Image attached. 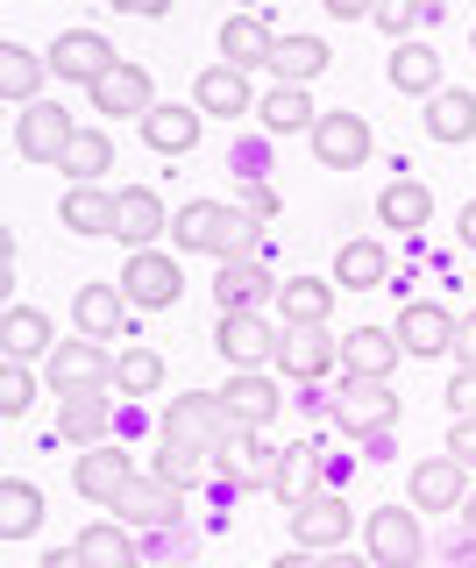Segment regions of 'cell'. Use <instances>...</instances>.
<instances>
[{
  "mask_svg": "<svg viewBox=\"0 0 476 568\" xmlns=\"http://www.w3.org/2000/svg\"><path fill=\"white\" fill-rule=\"evenodd\" d=\"M171 242L185 248V256H221V263H242L256 256L263 242V221L250 206H221V200H185L171 213Z\"/></svg>",
  "mask_w": 476,
  "mask_h": 568,
  "instance_id": "obj_1",
  "label": "cell"
},
{
  "mask_svg": "<svg viewBox=\"0 0 476 568\" xmlns=\"http://www.w3.org/2000/svg\"><path fill=\"white\" fill-rule=\"evenodd\" d=\"M235 434H242V419L227 413L221 390H185V398L164 405V448H179V455H192V462L221 455Z\"/></svg>",
  "mask_w": 476,
  "mask_h": 568,
  "instance_id": "obj_2",
  "label": "cell"
},
{
  "mask_svg": "<svg viewBox=\"0 0 476 568\" xmlns=\"http://www.w3.org/2000/svg\"><path fill=\"white\" fill-rule=\"evenodd\" d=\"M363 547L377 568H419V555H427V540H419V511L413 505H377L363 519Z\"/></svg>",
  "mask_w": 476,
  "mask_h": 568,
  "instance_id": "obj_3",
  "label": "cell"
},
{
  "mask_svg": "<svg viewBox=\"0 0 476 568\" xmlns=\"http://www.w3.org/2000/svg\"><path fill=\"white\" fill-rule=\"evenodd\" d=\"M121 292H129V306H143V313H164V306H179V292H185V271H179V256H164V248H129V271H121Z\"/></svg>",
  "mask_w": 476,
  "mask_h": 568,
  "instance_id": "obj_4",
  "label": "cell"
},
{
  "mask_svg": "<svg viewBox=\"0 0 476 568\" xmlns=\"http://www.w3.org/2000/svg\"><path fill=\"white\" fill-rule=\"evenodd\" d=\"M72 106H58V100H37V106H22L14 114V150L29 156V164H64V150H72Z\"/></svg>",
  "mask_w": 476,
  "mask_h": 568,
  "instance_id": "obj_5",
  "label": "cell"
},
{
  "mask_svg": "<svg viewBox=\"0 0 476 568\" xmlns=\"http://www.w3.org/2000/svg\"><path fill=\"white\" fill-rule=\"evenodd\" d=\"M334 426H342V434H356V440L392 434V426H398V398H392V384H377V377H348V384H342V398H334Z\"/></svg>",
  "mask_w": 476,
  "mask_h": 568,
  "instance_id": "obj_6",
  "label": "cell"
},
{
  "mask_svg": "<svg viewBox=\"0 0 476 568\" xmlns=\"http://www.w3.org/2000/svg\"><path fill=\"white\" fill-rule=\"evenodd\" d=\"M114 64L121 58H114V43L100 29H64L58 43H50V71H58V79H72V85H85V93H93Z\"/></svg>",
  "mask_w": 476,
  "mask_h": 568,
  "instance_id": "obj_7",
  "label": "cell"
},
{
  "mask_svg": "<svg viewBox=\"0 0 476 568\" xmlns=\"http://www.w3.org/2000/svg\"><path fill=\"white\" fill-rule=\"evenodd\" d=\"M369 150H377V135H369V121L348 106V114H321L313 121V156H321L327 171H363Z\"/></svg>",
  "mask_w": 476,
  "mask_h": 568,
  "instance_id": "obj_8",
  "label": "cell"
},
{
  "mask_svg": "<svg viewBox=\"0 0 476 568\" xmlns=\"http://www.w3.org/2000/svg\"><path fill=\"white\" fill-rule=\"evenodd\" d=\"M214 348L227 355V369H271L277 355H285V334L263 327V313H221Z\"/></svg>",
  "mask_w": 476,
  "mask_h": 568,
  "instance_id": "obj_9",
  "label": "cell"
},
{
  "mask_svg": "<svg viewBox=\"0 0 476 568\" xmlns=\"http://www.w3.org/2000/svg\"><path fill=\"white\" fill-rule=\"evenodd\" d=\"M72 327L85 342H121V334H129V292H121V284H79L72 292Z\"/></svg>",
  "mask_w": 476,
  "mask_h": 568,
  "instance_id": "obj_10",
  "label": "cell"
},
{
  "mask_svg": "<svg viewBox=\"0 0 476 568\" xmlns=\"http://www.w3.org/2000/svg\"><path fill=\"white\" fill-rule=\"evenodd\" d=\"M135 484V469H129V448H114V440H100V448H85L72 462V490L79 497H93V505H108L114 511V497Z\"/></svg>",
  "mask_w": 476,
  "mask_h": 568,
  "instance_id": "obj_11",
  "label": "cell"
},
{
  "mask_svg": "<svg viewBox=\"0 0 476 568\" xmlns=\"http://www.w3.org/2000/svg\"><path fill=\"white\" fill-rule=\"evenodd\" d=\"M192 106H200V114H221V121L256 114V85H250V71H242V64H206L200 79H192Z\"/></svg>",
  "mask_w": 476,
  "mask_h": 568,
  "instance_id": "obj_12",
  "label": "cell"
},
{
  "mask_svg": "<svg viewBox=\"0 0 476 568\" xmlns=\"http://www.w3.org/2000/svg\"><path fill=\"white\" fill-rule=\"evenodd\" d=\"M108 426H114L108 384H85V390H64V398H58V434L72 440V448H100V440H108Z\"/></svg>",
  "mask_w": 476,
  "mask_h": 568,
  "instance_id": "obj_13",
  "label": "cell"
},
{
  "mask_svg": "<svg viewBox=\"0 0 476 568\" xmlns=\"http://www.w3.org/2000/svg\"><path fill=\"white\" fill-rule=\"evenodd\" d=\"M348 532H356V511H348L334 490H313L306 505H292V540L313 547V555H321V547H342Z\"/></svg>",
  "mask_w": 476,
  "mask_h": 568,
  "instance_id": "obj_14",
  "label": "cell"
},
{
  "mask_svg": "<svg viewBox=\"0 0 476 568\" xmlns=\"http://www.w3.org/2000/svg\"><path fill=\"white\" fill-rule=\"evenodd\" d=\"M277 455H285V448H271V440H263V426H242V434L214 455V469L227 476V484H242V490H271Z\"/></svg>",
  "mask_w": 476,
  "mask_h": 568,
  "instance_id": "obj_15",
  "label": "cell"
},
{
  "mask_svg": "<svg viewBox=\"0 0 476 568\" xmlns=\"http://www.w3.org/2000/svg\"><path fill=\"white\" fill-rule=\"evenodd\" d=\"M114 511H121V526H171L185 511V484H171V476H135L129 490L114 497Z\"/></svg>",
  "mask_w": 476,
  "mask_h": 568,
  "instance_id": "obj_16",
  "label": "cell"
},
{
  "mask_svg": "<svg viewBox=\"0 0 476 568\" xmlns=\"http://www.w3.org/2000/svg\"><path fill=\"white\" fill-rule=\"evenodd\" d=\"M150 106H156V85H150V71L129 64V58L93 85V114H108V121H143Z\"/></svg>",
  "mask_w": 476,
  "mask_h": 568,
  "instance_id": "obj_17",
  "label": "cell"
},
{
  "mask_svg": "<svg viewBox=\"0 0 476 568\" xmlns=\"http://www.w3.org/2000/svg\"><path fill=\"white\" fill-rule=\"evenodd\" d=\"M392 334H398L405 355H440V348H455V313L434 306V298H405V313L392 320Z\"/></svg>",
  "mask_w": 476,
  "mask_h": 568,
  "instance_id": "obj_18",
  "label": "cell"
},
{
  "mask_svg": "<svg viewBox=\"0 0 476 568\" xmlns=\"http://www.w3.org/2000/svg\"><path fill=\"white\" fill-rule=\"evenodd\" d=\"M135 129H143V142H150L156 156H192V150H200L206 114H200V106H164V100H156L150 114L135 121Z\"/></svg>",
  "mask_w": 476,
  "mask_h": 568,
  "instance_id": "obj_19",
  "label": "cell"
},
{
  "mask_svg": "<svg viewBox=\"0 0 476 568\" xmlns=\"http://www.w3.org/2000/svg\"><path fill=\"white\" fill-rule=\"evenodd\" d=\"M85 384H114V363L100 342H58L50 348V390H85Z\"/></svg>",
  "mask_w": 476,
  "mask_h": 568,
  "instance_id": "obj_20",
  "label": "cell"
},
{
  "mask_svg": "<svg viewBox=\"0 0 476 568\" xmlns=\"http://www.w3.org/2000/svg\"><path fill=\"white\" fill-rule=\"evenodd\" d=\"M342 363V342H334L327 327H285V355H277V369L298 384H313V377H327V369Z\"/></svg>",
  "mask_w": 476,
  "mask_h": 568,
  "instance_id": "obj_21",
  "label": "cell"
},
{
  "mask_svg": "<svg viewBox=\"0 0 476 568\" xmlns=\"http://www.w3.org/2000/svg\"><path fill=\"white\" fill-rule=\"evenodd\" d=\"M221 398H227V413H235L242 426H271L277 413H285V398H277V384L263 377V369H227Z\"/></svg>",
  "mask_w": 476,
  "mask_h": 568,
  "instance_id": "obj_22",
  "label": "cell"
},
{
  "mask_svg": "<svg viewBox=\"0 0 476 568\" xmlns=\"http://www.w3.org/2000/svg\"><path fill=\"white\" fill-rule=\"evenodd\" d=\"M463 490H469V469L455 455H434V462L413 469V511H455Z\"/></svg>",
  "mask_w": 476,
  "mask_h": 568,
  "instance_id": "obj_23",
  "label": "cell"
},
{
  "mask_svg": "<svg viewBox=\"0 0 476 568\" xmlns=\"http://www.w3.org/2000/svg\"><path fill=\"white\" fill-rule=\"evenodd\" d=\"M43 79H58L50 58H37L29 43H0V100H8V106H37Z\"/></svg>",
  "mask_w": 476,
  "mask_h": 568,
  "instance_id": "obj_24",
  "label": "cell"
},
{
  "mask_svg": "<svg viewBox=\"0 0 476 568\" xmlns=\"http://www.w3.org/2000/svg\"><path fill=\"white\" fill-rule=\"evenodd\" d=\"M72 555H79L85 568H143V555H135V540H129V526H121V519H93V526H79Z\"/></svg>",
  "mask_w": 476,
  "mask_h": 568,
  "instance_id": "obj_25",
  "label": "cell"
},
{
  "mask_svg": "<svg viewBox=\"0 0 476 568\" xmlns=\"http://www.w3.org/2000/svg\"><path fill=\"white\" fill-rule=\"evenodd\" d=\"M398 334L392 327H356L342 342V363H348V377H377V384H392V369H398Z\"/></svg>",
  "mask_w": 476,
  "mask_h": 568,
  "instance_id": "obj_26",
  "label": "cell"
},
{
  "mask_svg": "<svg viewBox=\"0 0 476 568\" xmlns=\"http://www.w3.org/2000/svg\"><path fill=\"white\" fill-rule=\"evenodd\" d=\"M271 50H277V36L271 22L250 8V14H227L221 22V64H242V71H256V64H271Z\"/></svg>",
  "mask_w": 476,
  "mask_h": 568,
  "instance_id": "obj_27",
  "label": "cell"
},
{
  "mask_svg": "<svg viewBox=\"0 0 476 568\" xmlns=\"http://www.w3.org/2000/svg\"><path fill=\"white\" fill-rule=\"evenodd\" d=\"M214 292H221V313H256L263 298H277V277L263 271L256 256H242V263H221Z\"/></svg>",
  "mask_w": 476,
  "mask_h": 568,
  "instance_id": "obj_28",
  "label": "cell"
},
{
  "mask_svg": "<svg viewBox=\"0 0 476 568\" xmlns=\"http://www.w3.org/2000/svg\"><path fill=\"white\" fill-rule=\"evenodd\" d=\"M377 221L398 227V235H419V227L434 221V192L419 185V178H392V185L377 192Z\"/></svg>",
  "mask_w": 476,
  "mask_h": 568,
  "instance_id": "obj_29",
  "label": "cell"
},
{
  "mask_svg": "<svg viewBox=\"0 0 476 568\" xmlns=\"http://www.w3.org/2000/svg\"><path fill=\"white\" fill-rule=\"evenodd\" d=\"M58 213H64V227H72V235H114V221H121V192H108V185H72Z\"/></svg>",
  "mask_w": 476,
  "mask_h": 568,
  "instance_id": "obj_30",
  "label": "cell"
},
{
  "mask_svg": "<svg viewBox=\"0 0 476 568\" xmlns=\"http://www.w3.org/2000/svg\"><path fill=\"white\" fill-rule=\"evenodd\" d=\"M114 235L129 242V248H150L156 235H171V213H164V200H156L150 185H129V192H121V221H114Z\"/></svg>",
  "mask_w": 476,
  "mask_h": 568,
  "instance_id": "obj_31",
  "label": "cell"
},
{
  "mask_svg": "<svg viewBox=\"0 0 476 568\" xmlns=\"http://www.w3.org/2000/svg\"><path fill=\"white\" fill-rule=\"evenodd\" d=\"M0 348H8V363H29V355H50L58 342H50V313L43 306H14L0 313Z\"/></svg>",
  "mask_w": 476,
  "mask_h": 568,
  "instance_id": "obj_32",
  "label": "cell"
},
{
  "mask_svg": "<svg viewBox=\"0 0 476 568\" xmlns=\"http://www.w3.org/2000/svg\"><path fill=\"white\" fill-rule=\"evenodd\" d=\"M427 135L434 142H476V93L440 85V93L427 100Z\"/></svg>",
  "mask_w": 476,
  "mask_h": 568,
  "instance_id": "obj_33",
  "label": "cell"
},
{
  "mask_svg": "<svg viewBox=\"0 0 476 568\" xmlns=\"http://www.w3.org/2000/svg\"><path fill=\"white\" fill-rule=\"evenodd\" d=\"M271 71H277V85H313L327 71V43L321 36H277Z\"/></svg>",
  "mask_w": 476,
  "mask_h": 568,
  "instance_id": "obj_34",
  "label": "cell"
},
{
  "mask_svg": "<svg viewBox=\"0 0 476 568\" xmlns=\"http://www.w3.org/2000/svg\"><path fill=\"white\" fill-rule=\"evenodd\" d=\"M277 313H285V327H327V313H334V284H321V277H292V284H277Z\"/></svg>",
  "mask_w": 476,
  "mask_h": 568,
  "instance_id": "obj_35",
  "label": "cell"
},
{
  "mask_svg": "<svg viewBox=\"0 0 476 568\" xmlns=\"http://www.w3.org/2000/svg\"><path fill=\"white\" fill-rule=\"evenodd\" d=\"M256 121H263V129H271V135H298V129L313 135V121H321V114H313L306 85H271V93L256 100Z\"/></svg>",
  "mask_w": 476,
  "mask_h": 568,
  "instance_id": "obj_36",
  "label": "cell"
},
{
  "mask_svg": "<svg viewBox=\"0 0 476 568\" xmlns=\"http://www.w3.org/2000/svg\"><path fill=\"white\" fill-rule=\"evenodd\" d=\"M392 85H398V93L434 100V93H440V58H434L427 43H413V36H405V43L392 50Z\"/></svg>",
  "mask_w": 476,
  "mask_h": 568,
  "instance_id": "obj_37",
  "label": "cell"
},
{
  "mask_svg": "<svg viewBox=\"0 0 476 568\" xmlns=\"http://www.w3.org/2000/svg\"><path fill=\"white\" fill-rule=\"evenodd\" d=\"M384 271H392L384 242H342V256H334V284H348V292H377Z\"/></svg>",
  "mask_w": 476,
  "mask_h": 568,
  "instance_id": "obj_38",
  "label": "cell"
},
{
  "mask_svg": "<svg viewBox=\"0 0 476 568\" xmlns=\"http://www.w3.org/2000/svg\"><path fill=\"white\" fill-rule=\"evenodd\" d=\"M156 384H164V355H156V348L129 342V348L114 355V390H121V398H150Z\"/></svg>",
  "mask_w": 476,
  "mask_h": 568,
  "instance_id": "obj_39",
  "label": "cell"
},
{
  "mask_svg": "<svg viewBox=\"0 0 476 568\" xmlns=\"http://www.w3.org/2000/svg\"><path fill=\"white\" fill-rule=\"evenodd\" d=\"M271 490H277V505H306L313 490H321V462H313V448H285L277 455V476H271Z\"/></svg>",
  "mask_w": 476,
  "mask_h": 568,
  "instance_id": "obj_40",
  "label": "cell"
},
{
  "mask_svg": "<svg viewBox=\"0 0 476 568\" xmlns=\"http://www.w3.org/2000/svg\"><path fill=\"white\" fill-rule=\"evenodd\" d=\"M43 526V490L37 484H0V532H8V540H29V532Z\"/></svg>",
  "mask_w": 476,
  "mask_h": 568,
  "instance_id": "obj_41",
  "label": "cell"
},
{
  "mask_svg": "<svg viewBox=\"0 0 476 568\" xmlns=\"http://www.w3.org/2000/svg\"><path fill=\"white\" fill-rule=\"evenodd\" d=\"M64 171H72V185H100V171H114V142H108V129H79L72 150H64Z\"/></svg>",
  "mask_w": 476,
  "mask_h": 568,
  "instance_id": "obj_42",
  "label": "cell"
},
{
  "mask_svg": "<svg viewBox=\"0 0 476 568\" xmlns=\"http://www.w3.org/2000/svg\"><path fill=\"white\" fill-rule=\"evenodd\" d=\"M29 405H37V377H29V369L22 363H8V369H0V419H22L29 413Z\"/></svg>",
  "mask_w": 476,
  "mask_h": 568,
  "instance_id": "obj_43",
  "label": "cell"
},
{
  "mask_svg": "<svg viewBox=\"0 0 476 568\" xmlns=\"http://www.w3.org/2000/svg\"><path fill=\"white\" fill-rule=\"evenodd\" d=\"M419 14H427V0H377V14H369V22H377L384 36H398V43H405Z\"/></svg>",
  "mask_w": 476,
  "mask_h": 568,
  "instance_id": "obj_44",
  "label": "cell"
},
{
  "mask_svg": "<svg viewBox=\"0 0 476 568\" xmlns=\"http://www.w3.org/2000/svg\"><path fill=\"white\" fill-rule=\"evenodd\" d=\"M271 568H377V561H356V555H342V547H321V555H313V547H292V555L271 561Z\"/></svg>",
  "mask_w": 476,
  "mask_h": 568,
  "instance_id": "obj_45",
  "label": "cell"
},
{
  "mask_svg": "<svg viewBox=\"0 0 476 568\" xmlns=\"http://www.w3.org/2000/svg\"><path fill=\"white\" fill-rule=\"evenodd\" d=\"M448 405H455V419H476V369H455L448 377Z\"/></svg>",
  "mask_w": 476,
  "mask_h": 568,
  "instance_id": "obj_46",
  "label": "cell"
},
{
  "mask_svg": "<svg viewBox=\"0 0 476 568\" xmlns=\"http://www.w3.org/2000/svg\"><path fill=\"white\" fill-rule=\"evenodd\" d=\"M200 469H206V462H192V455H179V448L156 455V476H171V484H200Z\"/></svg>",
  "mask_w": 476,
  "mask_h": 568,
  "instance_id": "obj_47",
  "label": "cell"
},
{
  "mask_svg": "<svg viewBox=\"0 0 476 568\" xmlns=\"http://www.w3.org/2000/svg\"><path fill=\"white\" fill-rule=\"evenodd\" d=\"M448 455L463 462V469H476V419H455V434H448Z\"/></svg>",
  "mask_w": 476,
  "mask_h": 568,
  "instance_id": "obj_48",
  "label": "cell"
},
{
  "mask_svg": "<svg viewBox=\"0 0 476 568\" xmlns=\"http://www.w3.org/2000/svg\"><path fill=\"white\" fill-rule=\"evenodd\" d=\"M455 355H463V369H476V313L455 320Z\"/></svg>",
  "mask_w": 476,
  "mask_h": 568,
  "instance_id": "obj_49",
  "label": "cell"
},
{
  "mask_svg": "<svg viewBox=\"0 0 476 568\" xmlns=\"http://www.w3.org/2000/svg\"><path fill=\"white\" fill-rule=\"evenodd\" d=\"M334 22H356V14H377V0H321Z\"/></svg>",
  "mask_w": 476,
  "mask_h": 568,
  "instance_id": "obj_50",
  "label": "cell"
},
{
  "mask_svg": "<svg viewBox=\"0 0 476 568\" xmlns=\"http://www.w3.org/2000/svg\"><path fill=\"white\" fill-rule=\"evenodd\" d=\"M114 14H143V22H156V14H171V0H114Z\"/></svg>",
  "mask_w": 476,
  "mask_h": 568,
  "instance_id": "obj_51",
  "label": "cell"
},
{
  "mask_svg": "<svg viewBox=\"0 0 476 568\" xmlns=\"http://www.w3.org/2000/svg\"><path fill=\"white\" fill-rule=\"evenodd\" d=\"M0 284L14 292V227H8V242H0Z\"/></svg>",
  "mask_w": 476,
  "mask_h": 568,
  "instance_id": "obj_52",
  "label": "cell"
},
{
  "mask_svg": "<svg viewBox=\"0 0 476 568\" xmlns=\"http://www.w3.org/2000/svg\"><path fill=\"white\" fill-rule=\"evenodd\" d=\"M37 568H85V561H79V555H72V547H58V555H43V561H37Z\"/></svg>",
  "mask_w": 476,
  "mask_h": 568,
  "instance_id": "obj_53",
  "label": "cell"
},
{
  "mask_svg": "<svg viewBox=\"0 0 476 568\" xmlns=\"http://www.w3.org/2000/svg\"><path fill=\"white\" fill-rule=\"evenodd\" d=\"M455 227H463V242H469V248H476V200H469V206H463V221H455Z\"/></svg>",
  "mask_w": 476,
  "mask_h": 568,
  "instance_id": "obj_54",
  "label": "cell"
},
{
  "mask_svg": "<svg viewBox=\"0 0 476 568\" xmlns=\"http://www.w3.org/2000/svg\"><path fill=\"white\" fill-rule=\"evenodd\" d=\"M469 532H476V497H469Z\"/></svg>",
  "mask_w": 476,
  "mask_h": 568,
  "instance_id": "obj_55",
  "label": "cell"
},
{
  "mask_svg": "<svg viewBox=\"0 0 476 568\" xmlns=\"http://www.w3.org/2000/svg\"><path fill=\"white\" fill-rule=\"evenodd\" d=\"M469 50H476V29H469Z\"/></svg>",
  "mask_w": 476,
  "mask_h": 568,
  "instance_id": "obj_56",
  "label": "cell"
}]
</instances>
